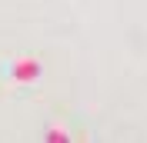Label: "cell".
I'll return each mask as SVG.
<instances>
[{
  "mask_svg": "<svg viewBox=\"0 0 147 143\" xmlns=\"http://www.w3.org/2000/svg\"><path fill=\"white\" fill-rule=\"evenodd\" d=\"M10 77L17 83H30L40 77V60H34V57H20V60L10 63Z\"/></svg>",
  "mask_w": 147,
  "mask_h": 143,
  "instance_id": "obj_1",
  "label": "cell"
}]
</instances>
